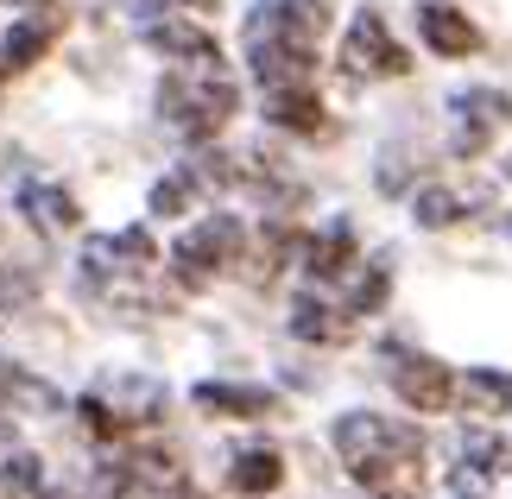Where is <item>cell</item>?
<instances>
[{
    "label": "cell",
    "mask_w": 512,
    "mask_h": 499,
    "mask_svg": "<svg viewBox=\"0 0 512 499\" xmlns=\"http://www.w3.org/2000/svg\"><path fill=\"white\" fill-rule=\"evenodd\" d=\"M146 38H152V51L177 57V64H209V57H222V45H215L203 26H190V19H152Z\"/></svg>",
    "instance_id": "cell-13"
},
{
    "label": "cell",
    "mask_w": 512,
    "mask_h": 499,
    "mask_svg": "<svg viewBox=\"0 0 512 499\" xmlns=\"http://www.w3.org/2000/svg\"><path fill=\"white\" fill-rule=\"evenodd\" d=\"M487 196H494L487 184H430V190H418L411 215H418V228H449L468 209H487Z\"/></svg>",
    "instance_id": "cell-11"
},
{
    "label": "cell",
    "mask_w": 512,
    "mask_h": 499,
    "mask_svg": "<svg viewBox=\"0 0 512 499\" xmlns=\"http://www.w3.org/2000/svg\"><path fill=\"white\" fill-rule=\"evenodd\" d=\"M336 455L348 462L354 481L380 499H418L424 487V436L380 411H348L336 424Z\"/></svg>",
    "instance_id": "cell-1"
},
{
    "label": "cell",
    "mask_w": 512,
    "mask_h": 499,
    "mask_svg": "<svg viewBox=\"0 0 512 499\" xmlns=\"http://www.w3.org/2000/svg\"><path fill=\"white\" fill-rule=\"evenodd\" d=\"M32 297H38V278L32 272H0V323H13L19 310H32Z\"/></svg>",
    "instance_id": "cell-23"
},
{
    "label": "cell",
    "mask_w": 512,
    "mask_h": 499,
    "mask_svg": "<svg viewBox=\"0 0 512 499\" xmlns=\"http://www.w3.org/2000/svg\"><path fill=\"white\" fill-rule=\"evenodd\" d=\"M279 7L298 19L310 38H323V32H329V19H336V0H279Z\"/></svg>",
    "instance_id": "cell-26"
},
{
    "label": "cell",
    "mask_w": 512,
    "mask_h": 499,
    "mask_svg": "<svg viewBox=\"0 0 512 499\" xmlns=\"http://www.w3.org/2000/svg\"><path fill=\"white\" fill-rule=\"evenodd\" d=\"M386 291H392V266H386V259H373V272L361 278V285H354V304H348V310H361V316H367V310H380V304H386Z\"/></svg>",
    "instance_id": "cell-25"
},
{
    "label": "cell",
    "mask_w": 512,
    "mask_h": 499,
    "mask_svg": "<svg viewBox=\"0 0 512 499\" xmlns=\"http://www.w3.org/2000/svg\"><path fill=\"white\" fill-rule=\"evenodd\" d=\"M392 392H399L411 411H443L449 398H456V379H449L443 361H430V354H399V361H392Z\"/></svg>",
    "instance_id": "cell-8"
},
{
    "label": "cell",
    "mask_w": 512,
    "mask_h": 499,
    "mask_svg": "<svg viewBox=\"0 0 512 499\" xmlns=\"http://www.w3.org/2000/svg\"><path fill=\"white\" fill-rule=\"evenodd\" d=\"M247 64H253L266 95L272 89H310V76H317V38L279 0H260L247 13Z\"/></svg>",
    "instance_id": "cell-3"
},
{
    "label": "cell",
    "mask_w": 512,
    "mask_h": 499,
    "mask_svg": "<svg viewBox=\"0 0 512 499\" xmlns=\"http://www.w3.org/2000/svg\"><path fill=\"white\" fill-rule=\"evenodd\" d=\"M171 499H203V493H171Z\"/></svg>",
    "instance_id": "cell-29"
},
{
    "label": "cell",
    "mask_w": 512,
    "mask_h": 499,
    "mask_svg": "<svg viewBox=\"0 0 512 499\" xmlns=\"http://www.w3.org/2000/svg\"><path fill=\"white\" fill-rule=\"evenodd\" d=\"M152 259H159V247H152V234H146V228H127V234H95V241L83 247V272H89V278L146 272Z\"/></svg>",
    "instance_id": "cell-9"
},
{
    "label": "cell",
    "mask_w": 512,
    "mask_h": 499,
    "mask_svg": "<svg viewBox=\"0 0 512 499\" xmlns=\"http://www.w3.org/2000/svg\"><path fill=\"white\" fill-rule=\"evenodd\" d=\"M76 411H83V424L95 436L114 443V436L140 430V424H152V417L165 411V386H159V379H140V373H121V379H102L95 392H83Z\"/></svg>",
    "instance_id": "cell-4"
},
{
    "label": "cell",
    "mask_w": 512,
    "mask_h": 499,
    "mask_svg": "<svg viewBox=\"0 0 512 499\" xmlns=\"http://www.w3.org/2000/svg\"><path fill=\"white\" fill-rule=\"evenodd\" d=\"M241 253H247V234H241V222L234 215H203L184 241L171 247V259H177V278L196 291V285H215L222 272H234L241 266Z\"/></svg>",
    "instance_id": "cell-5"
},
{
    "label": "cell",
    "mask_w": 512,
    "mask_h": 499,
    "mask_svg": "<svg viewBox=\"0 0 512 499\" xmlns=\"http://www.w3.org/2000/svg\"><path fill=\"white\" fill-rule=\"evenodd\" d=\"M512 127V95L506 89H462L449 102V146L456 158H481Z\"/></svg>",
    "instance_id": "cell-6"
},
{
    "label": "cell",
    "mask_w": 512,
    "mask_h": 499,
    "mask_svg": "<svg viewBox=\"0 0 512 499\" xmlns=\"http://www.w3.org/2000/svg\"><path fill=\"white\" fill-rule=\"evenodd\" d=\"M196 398V411H209V417H272L279 411V398L272 392H260V386H196L190 392Z\"/></svg>",
    "instance_id": "cell-14"
},
{
    "label": "cell",
    "mask_w": 512,
    "mask_h": 499,
    "mask_svg": "<svg viewBox=\"0 0 512 499\" xmlns=\"http://www.w3.org/2000/svg\"><path fill=\"white\" fill-rule=\"evenodd\" d=\"M304 253H310V278H323V285H329V278H348L354 272V228L348 222H329Z\"/></svg>",
    "instance_id": "cell-16"
},
{
    "label": "cell",
    "mask_w": 512,
    "mask_h": 499,
    "mask_svg": "<svg viewBox=\"0 0 512 499\" xmlns=\"http://www.w3.org/2000/svg\"><path fill=\"white\" fill-rule=\"evenodd\" d=\"M462 405L468 411H481V417H500V411H512V373H468L462 379Z\"/></svg>",
    "instance_id": "cell-21"
},
{
    "label": "cell",
    "mask_w": 512,
    "mask_h": 499,
    "mask_svg": "<svg viewBox=\"0 0 512 499\" xmlns=\"http://www.w3.org/2000/svg\"><path fill=\"white\" fill-rule=\"evenodd\" d=\"M512 462V449L500 443L494 430H468L462 436V474H475V481H500Z\"/></svg>",
    "instance_id": "cell-20"
},
{
    "label": "cell",
    "mask_w": 512,
    "mask_h": 499,
    "mask_svg": "<svg viewBox=\"0 0 512 499\" xmlns=\"http://www.w3.org/2000/svg\"><path fill=\"white\" fill-rule=\"evenodd\" d=\"M19 209L32 215L38 234H64V228H76V215H83L64 184H38V177H26V184H19Z\"/></svg>",
    "instance_id": "cell-12"
},
{
    "label": "cell",
    "mask_w": 512,
    "mask_h": 499,
    "mask_svg": "<svg viewBox=\"0 0 512 499\" xmlns=\"http://www.w3.org/2000/svg\"><path fill=\"white\" fill-rule=\"evenodd\" d=\"M266 121L272 127H291V133H323V102L310 89H272L266 95Z\"/></svg>",
    "instance_id": "cell-17"
},
{
    "label": "cell",
    "mask_w": 512,
    "mask_h": 499,
    "mask_svg": "<svg viewBox=\"0 0 512 499\" xmlns=\"http://www.w3.org/2000/svg\"><path fill=\"white\" fill-rule=\"evenodd\" d=\"M190 203H196V177L190 171H171V177L152 184V215H184Z\"/></svg>",
    "instance_id": "cell-22"
},
{
    "label": "cell",
    "mask_w": 512,
    "mask_h": 499,
    "mask_svg": "<svg viewBox=\"0 0 512 499\" xmlns=\"http://www.w3.org/2000/svg\"><path fill=\"white\" fill-rule=\"evenodd\" d=\"M13 379H19V373H7V367H0V405L13 398Z\"/></svg>",
    "instance_id": "cell-28"
},
{
    "label": "cell",
    "mask_w": 512,
    "mask_h": 499,
    "mask_svg": "<svg viewBox=\"0 0 512 499\" xmlns=\"http://www.w3.org/2000/svg\"><path fill=\"white\" fill-rule=\"evenodd\" d=\"M57 26L64 19L57 13H38V19H19V26L0 38V70H26V64H38V57L51 51V38H57Z\"/></svg>",
    "instance_id": "cell-15"
},
{
    "label": "cell",
    "mask_w": 512,
    "mask_h": 499,
    "mask_svg": "<svg viewBox=\"0 0 512 499\" xmlns=\"http://www.w3.org/2000/svg\"><path fill=\"white\" fill-rule=\"evenodd\" d=\"M348 316L342 310H329V304H317V297H304L298 310H291V335L298 342H317V348H336V342H348Z\"/></svg>",
    "instance_id": "cell-18"
},
{
    "label": "cell",
    "mask_w": 512,
    "mask_h": 499,
    "mask_svg": "<svg viewBox=\"0 0 512 499\" xmlns=\"http://www.w3.org/2000/svg\"><path fill=\"white\" fill-rule=\"evenodd\" d=\"M342 70L354 76V83H380V76H405L411 57H405L399 38L386 32V19L373 7H361L354 26H348V38H342Z\"/></svg>",
    "instance_id": "cell-7"
},
{
    "label": "cell",
    "mask_w": 512,
    "mask_h": 499,
    "mask_svg": "<svg viewBox=\"0 0 512 499\" xmlns=\"http://www.w3.org/2000/svg\"><path fill=\"white\" fill-rule=\"evenodd\" d=\"M32 7H51V0H32Z\"/></svg>",
    "instance_id": "cell-31"
},
{
    "label": "cell",
    "mask_w": 512,
    "mask_h": 499,
    "mask_svg": "<svg viewBox=\"0 0 512 499\" xmlns=\"http://www.w3.org/2000/svg\"><path fill=\"white\" fill-rule=\"evenodd\" d=\"M0 481H7L13 493H32L38 487V462H32V455H13V462L0 468Z\"/></svg>",
    "instance_id": "cell-27"
},
{
    "label": "cell",
    "mask_w": 512,
    "mask_h": 499,
    "mask_svg": "<svg viewBox=\"0 0 512 499\" xmlns=\"http://www.w3.org/2000/svg\"><path fill=\"white\" fill-rule=\"evenodd\" d=\"M234 108H241V89H234L222 57H209V64H177L159 83V114L184 139H215L234 121Z\"/></svg>",
    "instance_id": "cell-2"
},
{
    "label": "cell",
    "mask_w": 512,
    "mask_h": 499,
    "mask_svg": "<svg viewBox=\"0 0 512 499\" xmlns=\"http://www.w3.org/2000/svg\"><path fill=\"white\" fill-rule=\"evenodd\" d=\"M291 247H298V234H291L285 222H272V228L260 234V266H253V278H260V285H266V278L285 266V253H291Z\"/></svg>",
    "instance_id": "cell-24"
},
{
    "label": "cell",
    "mask_w": 512,
    "mask_h": 499,
    "mask_svg": "<svg viewBox=\"0 0 512 499\" xmlns=\"http://www.w3.org/2000/svg\"><path fill=\"white\" fill-rule=\"evenodd\" d=\"M190 7H215V0H190Z\"/></svg>",
    "instance_id": "cell-30"
},
{
    "label": "cell",
    "mask_w": 512,
    "mask_h": 499,
    "mask_svg": "<svg viewBox=\"0 0 512 499\" xmlns=\"http://www.w3.org/2000/svg\"><path fill=\"white\" fill-rule=\"evenodd\" d=\"M279 481H285V462L272 449H247V455H234V468H228V487L247 493V499L279 493Z\"/></svg>",
    "instance_id": "cell-19"
},
{
    "label": "cell",
    "mask_w": 512,
    "mask_h": 499,
    "mask_svg": "<svg viewBox=\"0 0 512 499\" xmlns=\"http://www.w3.org/2000/svg\"><path fill=\"white\" fill-rule=\"evenodd\" d=\"M506 177H512V158H506Z\"/></svg>",
    "instance_id": "cell-32"
},
{
    "label": "cell",
    "mask_w": 512,
    "mask_h": 499,
    "mask_svg": "<svg viewBox=\"0 0 512 499\" xmlns=\"http://www.w3.org/2000/svg\"><path fill=\"white\" fill-rule=\"evenodd\" d=\"M418 32L437 57H475L481 51V26L462 7H443V0H424L418 7Z\"/></svg>",
    "instance_id": "cell-10"
},
{
    "label": "cell",
    "mask_w": 512,
    "mask_h": 499,
    "mask_svg": "<svg viewBox=\"0 0 512 499\" xmlns=\"http://www.w3.org/2000/svg\"><path fill=\"white\" fill-rule=\"evenodd\" d=\"M506 234H512V222H506Z\"/></svg>",
    "instance_id": "cell-33"
}]
</instances>
